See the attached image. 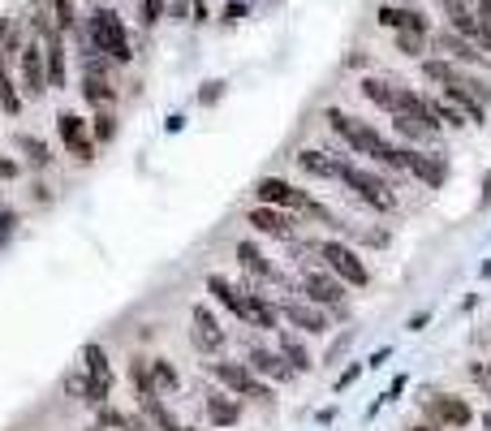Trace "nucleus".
<instances>
[{"label":"nucleus","instance_id":"nucleus-15","mask_svg":"<svg viewBox=\"0 0 491 431\" xmlns=\"http://www.w3.org/2000/svg\"><path fill=\"white\" fill-rule=\"evenodd\" d=\"M246 220L255 225L259 234H268V237H294V229H297V220H294V216H285V207H268V203H259Z\"/></svg>","mask_w":491,"mask_h":431},{"label":"nucleus","instance_id":"nucleus-28","mask_svg":"<svg viewBox=\"0 0 491 431\" xmlns=\"http://www.w3.org/2000/svg\"><path fill=\"white\" fill-rule=\"evenodd\" d=\"M237 259H241V268L250 276H272V263H268V255L259 251L255 242H241V246H237Z\"/></svg>","mask_w":491,"mask_h":431},{"label":"nucleus","instance_id":"nucleus-22","mask_svg":"<svg viewBox=\"0 0 491 431\" xmlns=\"http://www.w3.org/2000/svg\"><path fill=\"white\" fill-rule=\"evenodd\" d=\"M341 160H345V156L319 151V147H306V151H297V164H302V169H306L311 177H323V181H336V173H341Z\"/></svg>","mask_w":491,"mask_h":431},{"label":"nucleus","instance_id":"nucleus-16","mask_svg":"<svg viewBox=\"0 0 491 431\" xmlns=\"http://www.w3.org/2000/svg\"><path fill=\"white\" fill-rule=\"evenodd\" d=\"M237 319H246L250 328H276V324H280V311H276L272 302H263L259 294H241V302H237Z\"/></svg>","mask_w":491,"mask_h":431},{"label":"nucleus","instance_id":"nucleus-19","mask_svg":"<svg viewBox=\"0 0 491 431\" xmlns=\"http://www.w3.org/2000/svg\"><path fill=\"white\" fill-rule=\"evenodd\" d=\"M285 319H294L297 328H306V333H332V324H328V315L319 311L314 302H285L280 307Z\"/></svg>","mask_w":491,"mask_h":431},{"label":"nucleus","instance_id":"nucleus-4","mask_svg":"<svg viewBox=\"0 0 491 431\" xmlns=\"http://www.w3.org/2000/svg\"><path fill=\"white\" fill-rule=\"evenodd\" d=\"M212 375H216L224 389L233 392V397H250V401H263V406H272V389L268 384H259L255 371L246 367V362H212Z\"/></svg>","mask_w":491,"mask_h":431},{"label":"nucleus","instance_id":"nucleus-41","mask_svg":"<svg viewBox=\"0 0 491 431\" xmlns=\"http://www.w3.org/2000/svg\"><path fill=\"white\" fill-rule=\"evenodd\" d=\"M5 31H9V18H0V43H5Z\"/></svg>","mask_w":491,"mask_h":431},{"label":"nucleus","instance_id":"nucleus-33","mask_svg":"<svg viewBox=\"0 0 491 431\" xmlns=\"http://www.w3.org/2000/svg\"><path fill=\"white\" fill-rule=\"evenodd\" d=\"M18 151H22L26 160H31L35 169H48V164H52V151L43 147L40 138H31V134H18Z\"/></svg>","mask_w":491,"mask_h":431},{"label":"nucleus","instance_id":"nucleus-10","mask_svg":"<svg viewBox=\"0 0 491 431\" xmlns=\"http://www.w3.org/2000/svg\"><path fill=\"white\" fill-rule=\"evenodd\" d=\"M401 169H410L418 181H427L432 190H440L449 181V164L444 156H427V151H414V147H401Z\"/></svg>","mask_w":491,"mask_h":431},{"label":"nucleus","instance_id":"nucleus-38","mask_svg":"<svg viewBox=\"0 0 491 431\" xmlns=\"http://www.w3.org/2000/svg\"><path fill=\"white\" fill-rule=\"evenodd\" d=\"M220 91H224V82H207V87L198 91V104H216Z\"/></svg>","mask_w":491,"mask_h":431},{"label":"nucleus","instance_id":"nucleus-40","mask_svg":"<svg viewBox=\"0 0 491 431\" xmlns=\"http://www.w3.org/2000/svg\"><path fill=\"white\" fill-rule=\"evenodd\" d=\"M358 371H362V367H350V371L341 375V384H336V389H350V384H354V380H358Z\"/></svg>","mask_w":491,"mask_h":431},{"label":"nucleus","instance_id":"nucleus-44","mask_svg":"<svg viewBox=\"0 0 491 431\" xmlns=\"http://www.w3.org/2000/svg\"><path fill=\"white\" fill-rule=\"evenodd\" d=\"M483 427H487V431H491V410H487V414H483Z\"/></svg>","mask_w":491,"mask_h":431},{"label":"nucleus","instance_id":"nucleus-36","mask_svg":"<svg viewBox=\"0 0 491 431\" xmlns=\"http://www.w3.org/2000/svg\"><path fill=\"white\" fill-rule=\"evenodd\" d=\"M164 14H168V5H164V0H142V26H156Z\"/></svg>","mask_w":491,"mask_h":431},{"label":"nucleus","instance_id":"nucleus-14","mask_svg":"<svg viewBox=\"0 0 491 431\" xmlns=\"http://www.w3.org/2000/svg\"><path fill=\"white\" fill-rule=\"evenodd\" d=\"M190 324H195L190 336H195V345L203 353H220V350H224V328L216 324V315L207 311V307H195V311H190Z\"/></svg>","mask_w":491,"mask_h":431},{"label":"nucleus","instance_id":"nucleus-17","mask_svg":"<svg viewBox=\"0 0 491 431\" xmlns=\"http://www.w3.org/2000/svg\"><path fill=\"white\" fill-rule=\"evenodd\" d=\"M108 380H99V375H91V371H78V375H69L65 380V392L69 397H78V401H91V406H104L108 401Z\"/></svg>","mask_w":491,"mask_h":431},{"label":"nucleus","instance_id":"nucleus-35","mask_svg":"<svg viewBox=\"0 0 491 431\" xmlns=\"http://www.w3.org/2000/svg\"><path fill=\"white\" fill-rule=\"evenodd\" d=\"M91 134H95V142H113V138H117V117H113L108 108H99L95 125H91Z\"/></svg>","mask_w":491,"mask_h":431},{"label":"nucleus","instance_id":"nucleus-9","mask_svg":"<svg viewBox=\"0 0 491 431\" xmlns=\"http://www.w3.org/2000/svg\"><path fill=\"white\" fill-rule=\"evenodd\" d=\"M57 134H60L65 151H69L74 160H82V164H91V160H95V138H91V130H86V121H82L78 113H60V117H57Z\"/></svg>","mask_w":491,"mask_h":431},{"label":"nucleus","instance_id":"nucleus-29","mask_svg":"<svg viewBox=\"0 0 491 431\" xmlns=\"http://www.w3.org/2000/svg\"><path fill=\"white\" fill-rule=\"evenodd\" d=\"M280 358H285V362H289L297 375L311 371V367H314L311 353H306V345H302V341H294V336H280Z\"/></svg>","mask_w":491,"mask_h":431},{"label":"nucleus","instance_id":"nucleus-45","mask_svg":"<svg viewBox=\"0 0 491 431\" xmlns=\"http://www.w3.org/2000/svg\"><path fill=\"white\" fill-rule=\"evenodd\" d=\"M95 5H104V0H95Z\"/></svg>","mask_w":491,"mask_h":431},{"label":"nucleus","instance_id":"nucleus-1","mask_svg":"<svg viewBox=\"0 0 491 431\" xmlns=\"http://www.w3.org/2000/svg\"><path fill=\"white\" fill-rule=\"evenodd\" d=\"M74 31H78L82 52L91 48V52H99V57H108L113 65H130V60H134L130 31H125V22H121L117 9H108V5H95V9L86 14V22L74 26Z\"/></svg>","mask_w":491,"mask_h":431},{"label":"nucleus","instance_id":"nucleus-20","mask_svg":"<svg viewBox=\"0 0 491 431\" xmlns=\"http://www.w3.org/2000/svg\"><path fill=\"white\" fill-rule=\"evenodd\" d=\"M440 5V14L449 18L452 31H461L466 40H478V18H474V5H466V0H435Z\"/></svg>","mask_w":491,"mask_h":431},{"label":"nucleus","instance_id":"nucleus-30","mask_svg":"<svg viewBox=\"0 0 491 431\" xmlns=\"http://www.w3.org/2000/svg\"><path fill=\"white\" fill-rule=\"evenodd\" d=\"M427 40H432V35H423V31H393L396 52H405V57H414V60H423V52H427Z\"/></svg>","mask_w":491,"mask_h":431},{"label":"nucleus","instance_id":"nucleus-39","mask_svg":"<svg viewBox=\"0 0 491 431\" xmlns=\"http://www.w3.org/2000/svg\"><path fill=\"white\" fill-rule=\"evenodd\" d=\"M14 177H18V160L0 156V181H14Z\"/></svg>","mask_w":491,"mask_h":431},{"label":"nucleus","instance_id":"nucleus-25","mask_svg":"<svg viewBox=\"0 0 491 431\" xmlns=\"http://www.w3.org/2000/svg\"><path fill=\"white\" fill-rule=\"evenodd\" d=\"M396 87H401V82H388V78H362V96L371 99V104H379L384 113H393Z\"/></svg>","mask_w":491,"mask_h":431},{"label":"nucleus","instance_id":"nucleus-18","mask_svg":"<svg viewBox=\"0 0 491 431\" xmlns=\"http://www.w3.org/2000/svg\"><path fill=\"white\" fill-rule=\"evenodd\" d=\"M418 65H423V78L435 82V87H461L466 82V69L449 57H423Z\"/></svg>","mask_w":491,"mask_h":431},{"label":"nucleus","instance_id":"nucleus-27","mask_svg":"<svg viewBox=\"0 0 491 431\" xmlns=\"http://www.w3.org/2000/svg\"><path fill=\"white\" fill-rule=\"evenodd\" d=\"M43 5H48V14H52L60 35H69L78 26V0H43Z\"/></svg>","mask_w":491,"mask_h":431},{"label":"nucleus","instance_id":"nucleus-26","mask_svg":"<svg viewBox=\"0 0 491 431\" xmlns=\"http://www.w3.org/2000/svg\"><path fill=\"white\" fill-rule=\"evenodd\" d=\"M22 104H26V99H22V91L14 87V74H9V65L0 60V108H5L9 117H18Z\"/></svg>","mask_w":491,"mask_h":431},{"label":"nucleus","instance_id":"nucleus-5","mask_svg":"<svg viewBox=\"0 0 491 431\" xmlns=\"http://www.w3.org/2000/svg\"><path fill=\"white\" fill-rule=\"evenodd\" d=\"M423 414L444 431H461V427H470L474 423L470 401H466V397H452V392H435V397H427V401H423Z\"/></svg>","mask_w":491,"mask_h":431},{"label":"nucleus","instance_id":"nucleus-3","mask_svg":"<svg viewBox=\"0 0 491 431\" xmlns=\"http://www.w3.org/2000/svg\"><path fill=\"white\" fill-rule=\"evenodd\" d=\"M336 181H341V186H350V195H358L367 207H375V212H393V207H396V198L388 195V181H379L375 173L358 169V164H350V160H341Z\"/></svg>","mask_w":491,"mask_h":431},{"label":"nucleus","instance_id":"nucleus-24","mask_svg":"<svg viewBox=\"0 0 491 431\" xmlns=\"http://www.w3.org/2000/svg\"><path fill=\"white\" fill-rule=\"evenodd\" d=\"M207 414H212L216 427H233L237 418H241V401L229 397V392H207Z\"/></svg>","mask_w":491,"mask_h":431},{"label":"nucleus","instance_id":"nucleus-23","mask_svg":"<svg viewBox=\"0 0 491 431\" xmlns=\"http://www.w3.org/2000/svg\"><path fill=\"white\" fill-rule=\"evenodd\" d=\"M246 367H250V371H263V375H272V380H294V367H289V362H285V358H280V353H272V350H250L246 353Z\"/></svg>","mask_w":491,"mask_h":431},{"label":"nucleus","instance_id":"nucleus-6","mask_svg":"<svg viewBox=\"0 0 491 431\" xmlns=\"http://www.w3.org/2000/svg\"><path fill=\"white\" fill-rule=\"evenodd\" d=\"M18 78H22V96L26 99H43L48 96V65H43V43H22L18 52Z\"/></svg>","mask_w":491,"mask_h":431},{"label":"nucleus","instance_id":"nucleus-42","mask_svg":"<svg viewBox=\"0 0 491 431\" xmlns=\"http://www.w3.org/2000/svg\"><path fill=\"white\" fill-rule=\"evenodd\" d=\"M483 198H491V173H487V181H483Z\"/></svg>","mask_w":491,"mask_h":431},{"label":"nucleus","instance_id":"nucleus-7","mask_svg":"<svg viewBox=\"0 0 491 431\" xmlns=\"http://www.w3.org/2000/svg\"><path fill=\"white\" fill-rule=\"evenodd\" d=\"M319 259H323V263H328V272L341 276L345 285H367V280H371L367 263H362V259H358L345 242H323V246H319Z\"/></svg>","mask_w":491,"mask_h":431},{"label":"nucleus","instance_id":"nucleus-8","mask_svg":"<svg viewBox=\"0 0 491 431\" xmlns=\"http://www.w3.org/2000/svg\"><path fill=\"white\" fill-rule=\"evenodd\" d=\"M302 294H306V302H314V307H328V311L345 315V280H341V276L306 272L302 276Z\"/></svg>","mask_w":491,"mask_h":431},{"label":"nucleus","instance_id":"nucleus-34","mask_svg":"<svg viewBox=\"0 0 491 431\" xmlns=\"http://www.w3.org/2000/svg\"><path fill=\"white\" fill-rule=\"evenodd\" d=\"M82 362H86V371H91V375H99V380H108V384H113V367H108V353L99 350V345H86V350H82Z\"/></svg>","mask_w":491,"mask_h":431},{"label":"nucleus","instance_id":"nucleus-12","mask_svg":"<svg viewBox=\"0 0 491 431\" xmlns=\"http://www.w3.org/2000/svg\"><path fill=\"white\" fill-rule=\"evenodd\" d=\"M255 198H259V203H268V207H294V212H302L306 190H297V186L280 181V177H259V181H255Z\"/></svg>","mask_w":491,"mask_h":431},{"label":"nucleus","instance_id":"nucleus-2","mask_svg":"<svg viewBox=\"0 0 491 431\" xmlns=\"http://www.w3.org/2000/svg\"><path fill=\"white\" fill-rule=\"evenodd\" d=\"M328 121H332V130L354 147L358 156H371V160H379V164H388V169H401V147H393V142L379 134V130H371L367 121L350 117V113H341V108H328Z\"/></svg>","mask_w":491,"mask_h":431},{"label":"nucleus","instance_id":"nucleus-11","mask_svg":"<svg viewBox=\"0 0 491 431\" xmlns=\"http://www.w3.org/2000/svg\"><path fill=\"white\" fill-rule=\"evenodd\" d=\"M435 43H440V52H444V57L449 60H457V65H478V69H483V65H487V52H483V48H478V43L474 40H466V35H461V31H440V35H435Z\"/></svg>","mask_w":491,"mask_h":431},{"label":"nucleus","instance_id":"nucleus-31","mask_svg":"<svg viewBox=\"0 0 491 431\" xmlns=\"http://www.w3.org/2000/svg\"><path fill=\"white\" fill-rule=\"evenodd\" d=\"M207 294L216 298V302H220V307H224V311H233V315H237V302H241V289H233V285H229L224 276H207Z\"/></svg>","mask_w":491,"mask_h":431},{"label":"nucleus","instance_id":"nucleus-32","mask_svg":"<svg viewBox=\"0 0 491 431\" xmlns=\"http://www.w3.org/2000/svg\"><path fill=\"white\" fill-rule=\"evenodd\" d=\"M147 375H151V384H156L159 397H168V392H177V371L164 362V358H156V362H147Z\"/></svg>","mask_w":491,"mask_h":431},{"label":"nucleus","instance_id":"nucleus-37","mask_svg":"<svg viewBox=\"0 0 491 431\" xmlns=\"http://www.w3.org/2000/svg\"><path fill=\"white\" fill-rule=\"evenodd\" d=\"M474 18H478V35H491V0H474Z\"/></svg>","mask_w":491,"mask_h":431},{"label":"nucleus","instance_id":"nucleus-43","mask_svg":"<svg viewBox=\"0 0 491 431\" xmlns=\"http://www.w3.org/2000/svg\"><path fill=\"white\" fill-rule=\"evenodd\" d=\"M410 431H444V427H435V423H432V427H410Z\"/></svg>","mask_w":491,"mask_h":431},{"label":"nucleus","instance_id":"nucleus-13","mask_svg":"<svg viewBox=\"0 0 491 431\" xmlns=\"http://www.w3.org/2000/svg\"><path fill=\"white\" fill-rule=\"evenodd\" d=\"M375 22H379L384 31H423V35H432L427 14H418V9H410V5H379Z\"/></svg>","mask_w":491,"mask_h":431},{"label":"nucleus","instance_id":"nucleus-21","mask_svg":"<svg viewBox=\"0 0 491 431\" xmlns=\"http://www.w3.org/2000/svg\"><path fill=\"white\" fill-rule=\"evenodd\" d=\"M82 99L91 104V108H113V99H117V87L108 82V74H91V69H82Z\"/></svg>","mask_w":491,"mask_h":431}]
</instances>
